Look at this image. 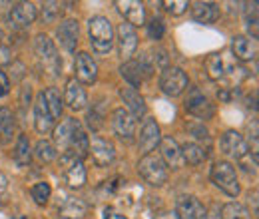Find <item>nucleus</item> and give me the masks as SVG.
I'll return each mask as SVG.
<instances>
[{
	"mask_svg": "<svg viewBox=\"0 0 259 219\" xmlns=\"http://www.w3.org/2000/svg\"><path fill=\"white\" fill-rule=\"evenodd\" d=\"M90 44H92V50L96 54H108L114 46V28H112V22L104 16H94L90 18Z\"/></svg>",
	"mask_w": 259,
	"mask_h": 219,
	"instance_id": "1",
	"label": "nucleus"
},
{
	"mask_svg": "<svg viewBox=\"0 0 259 219\" xmlns=\"http://www.w3.org/2000/svg\"><path fill=\"white\" fill-rule=\"evenodd\" d=\"M138 171L150 186H156V188L163 186L169 176L163 159L158 154H146L138 163Z\"/></svg>",
	"mask_w": 259,
	"mask_h": 219,
	"instance_id": "2",
	"label": "nucleus"
},
{
	"mask_svg": "<svg viewBox=\"0 0 259 219\" xmlns=\"http://www.w3.org/2000/svg\"><path fill=\"white\" fill-rule=\"evenodd\" d=\"M211 182L229 197H237L239 191H241L237 173H235V169H233V165L229 161L213 163V167H211Z\"/></svg>",
	"mask_w": 259,
	"mask_h": 219,
	"instance_id": "3",
	"label": "nucleus"
},
{
	"mask_svg": "<svg viewBox=\"0 0 259 219\" xmlns=\"http://www.w3.org/2000/svg\"><path fill=\"white\" fill-rule=\"evenodd\" d=\"M60 169H62V178L68 184V188H84V184H86V167H84L82 159H78L70 152H64L60 156Z\"/></svg>",
	"mask_w": 259,
	"mask_h": 219,
	"instance_id": "4",
	"label": "nucleus"
},
{
	"mask_svg": "<svg viewBox=\"0 0 259 219\" xmlns=\"http://www.w3.org/2000/svg\"><path fill=\"white\" fill-rule=\"evenodd\" d=\"M34 50H36L38 60L42 62V66H44L52 76H56V74L60 72V68H62L60 56H58V52H56V46L52 44V40H50L46 34H38V36H36Z\"/></svg>",
	"mask_w": 259,
	"mask_h": 219,
	"instance_id": "5",
	"label": "nucleus"
},
{
	"mask_svg": "<svg viewBox=\"0 0 259 219\" xmlns=\"http://www.w3.org/2000/svg\"><path fill=\"white\" fill-rule=\"evenodd\" d=\"M205 70L207 76L211 80H235V76H239V72H243L233 60H227L224 54H211L205 60Z\"/></svg>",
	"mask_w": 259,
	"mask_h": 219,
	"instance_id": "6",
	"label": "nucleus"
},
{
	"mask_svg": "<svg viewBox=\"0 0 259 219\" xmlns=\"http://www.w3.org/2000/svg\"><path fill=\"white\" fill-rule=\"evenodd\" d=\"M188 84L190 80L182 68H165L160 76V88L167 96H180L188 88Z\"/></svg>",
	"mask_w": 259,
	"mask_h": 219,
	"instance_id": "7",
	"label": "nucleus"
},
{
	"mask_svg": "<svg viewBox=\"0 0 259 219\" xmlns=\"http://www.w3.org/2000/svg\"><path fill=\"white\" fill-rule=\"evenodd\" d=\"M220 146H222L224 156L233 157V159H237V161L243 159V157L249 154V144H247V140H245L239 132H235V129H227L226 134L222 136Z\"/></svg>",
	"mask_w": 259,
	"mask_h": 219,
	"instance_id": "8",
	"label": "nucleus"
},
{
	"mask_svg": "<svg viewBox=\"0 0 259 219\" xmlns=\"http://www.w3.org/2000/svg\"><path fill=\"white\" fill-rule=\"evenodd\" d=\"M176 217L178 219H207L205 205L194 195H182L176 203Z\"/></svg>",
	"mask_w": 259,
	"mask_h": 219,
	"instance_id": "9",
	"label": "nucleus"
},
{
	"mask_svg": "<svg viewBox=\"0 0 259 219\" xmlns=\"http://www.w3.org/2000/svg\"><path fill=\"white\" fill-rule=\"evenodd\" d=\"M36 16H38V10L32 2H18L12 6V10L8 14V22L12 28L20 30V28H28L36 20Z\"/></svg>",
	"mask_w": 259,
	"mask_h": 219,
	"instance_id": "10",
	"label": "nucleus"
},
{
	"mask_svg": "<svg viewBox=\"0 0 259 219\" xmlns=\"http://www.w3.org/2000/svg\"><path fill=\"white\" fill-rule=\"evenodd\" d=\"M186 112H190L192 116L199 118V120H207L213 116V104L197 88H192V92L186 98Z\"/></svg>",
	"mask_w": 259,
	"mask_h": 219,
	"instance_id": "11",
	"label": "nucleus"
},
{
	"mask_svg": "<svg viewBox=\"0 0 259 219\" xmlns=\"http://www.w3.org/2000/svg\"><path fill=\"white\" fill-rule=\"evenodd\" d=\"M160 140H162V134H160V125L156 124L154 118H148L142 129H140V138H138V146H140V152L144 154H152V150H156V146H160Z\"/></svg>",
	"mask_w": 259,
	"mask_h": 219,
	"instance_id": "12",
	"label": "nucleus"
},
{
	"mask_svg": "<svg viewBox=\"0 0 259 219\" xmlns=\"http://www.w3.org/2000/svg\"><path fill=\"white\" fill-rule=\"evenodd\" d=\"M88 154H92V159H94L96 165L106 167V165H110V163L114 161L116 150H114V144H112V142H108V140H104V138H100V136H94L92 142H90Z\"/></svg>",
	"mask_w": 259,
	"mask_h": 219,
	"instance_id": "13",
	"label": "nucleus"
},
{
	"mask_svg": "<svg viewBox=\"0 0 259 219\" xmlns=\"http://www.w3.org/2000/svg\"><path fill=\"white\" fill-rule=\"evenodd\" d=\"M116 8L126 18V24L130 26H142L146 22V8L138 0H118Z\"/></svg>",
	"mask_w": 259,
	"mask_h": 219,
	"instance_id": "14",
	"label": "nucleus"
},
{
	"mask_svg": "<svg viewBox=\"0 0 259 219\" xmlns=\"http://www.w3.org/2000/svg\"><path fill=\"white\" fill-rule=\"evenodd\" d=\"M158 156L163 159L165 167H171V169H180L184 165V157H182V150L178 146V142L169 136H165L160 140V154Z\"/></svg>",
	"mask_w": 259,
	"mask_h": 219,
	"instance_id": "15",
	"label": "nucleus"
},
{
	"mask_svg": "<svg viewBox=\"0 0 259 219\" xmlns=\"http://www.w3.org/2000/svg\"><path fill=\"white\" fill-rule=\"evenodd\" d=\"M118 48H120V56L128 62L134 56V52L138 50V34L134 30V26H130L126 22H122L118 26Z\"/></svg>",
	"mask_w": 259,
	"mask_h": 219,
	"instance_id": "16",
	"label": "nucleus"
},
{
	"mask_svg": "<svg viewBox=\"0 0 259 219\" xmlns=\"http://www.w3.org/2000/svg\"><path fill=\"white\" fill-rule=\"evenodd\" d=\"M112 127L122 140H132L134 134H136V120H134V116L130 114L128 110L118 108L112 114Z\"/></svg>",
	"mask_w": 259,
	"mask_h": 219,
	"instance_id": "17",
	"label": "nucleus"
},
{
	"mask_svg": "<svg viewBox=\"0 0 259 219\" xmlns=\"http://www.w3.org/2000/svg\"><path fill=\"white\" fill-rule=\"evenodd\" d=\"M231 50H233L235 60L249 62V60H255V56H257V42L247 36H235L231 40Z\"/></svg>",
	"mask_w": 259,
	"mask_h": 219,
	"instance_id": "18",
	"label": "nucleus"
},
{
	"mask_svg": "<svg viewBox=\"0 0 259 219\" xmlns=\"http://www.w3.org/2000/svg\"><path fill=\"white\" fill-rule=\"evenodd\" d=\"M76 78L80 84H94L98 78V66L88 52L76 56Z\"/></svg>",
	"mask_w": 259,
	"mask_h": 219,
	"instance_id": "19",
	"label": "nucleus"
},
{
	"mask_svg": "<svg viewBox=\"0 0 259 219\" xmlns=\"http://www.w3.org/2000/svg\"><path fill=\"white\" fill-rule=\"evenodd\" d=\"M56 36L60 40V44L64 46L68 52H72L78 44V36H80V26H78V20L74 18H66L60 22L58 30H56Z\"/></svg>",
	"mask_w": 259,
	"mask_h": 219,
	"instance_id": "20",
	"label": "nucleus"
},
{
	"mask_svg": "<svg viewBox=\"0 0 259 219\" xmlns=\"http://www.w3.org/2000/svg\"><path fill=\"white\" fill-rule=\"evenodd\" d=\"M64 100L66 104L72 108V110H84L86 104H88V96H86V90L82 88V84L78 80H70L66 84V92H64Z\"/></svg>",
	"mask_w": 259,
	"mask_h": 219,
	"instance_id": "21",
	"label": "nucleus"
},
{
	"mask_svg": "<svg viewBox=\"0 0 259 219\" xmlns=\"http://www.w3.org/2000/svg\"><path fill=\"white\" fill-rule=\"evenodd\" d=\"M120 96H122L124 104L128 106V112L134 116V120L146 116V102H144V98L140 96V92H138L136 88H132V86L122 88V90H120Z\"/></svg>",
	"mask_w": 259,
	"mask_h": 219,
	"instance_id": "22",
	"label": "nucleus"
},
{
	"mask_svg": "<svg viewBox=\"0 0 259 219\" xmlns=\"http://www.w3.org/2000/svg\"><path fill=\"white\" fill-rule=\"evenodd\" d=\"M34 125L40 134H48L54 125V120L46 108V102H44V96L38 94L36 102H34Z\"/></svg>",
	"mask_w": 259,
	"mask_h": 219,
	"instance_id": "23",
	"label": "nucleus"
},
{
	"mask_svg": "<svg viewBox=\"0 0 259 219\" xmlns=\"http://www.w3.org/2000/svg\"><path fill=\"white\" fill-rule=\"evenodd\" d=\"M88 211V205L78 197H64V201L58 205V215L62 219H84Z\"/></svg>",
	"mask_w": 259,
	"mask_h": 219,
	"instance_id": "24",
	"label": "nucleus"
},
{
	"mask_svg": "<svg viewBox=\"0 0 259 219\" xmlns=\"http://www.w3.org/2000/svg\"><path fill=\"white\" fill-rule=\"evenodd\" d=\"M192 16L201 24H211L220 18V8L213 2H195L192 8Z\"/></svg>",
	"mask_w": 259,
	"mask_h": 219,
	"instance_id": "25",
	"label": "nucleus"
},
{
	"mask_svg": "<svg viewBox=\"0 0 259 219\" xmlns=\"http://www.w3.org/2000/svg\"><path fill=\"white\" fill-rule=\"evenodd\" d=\"M78 125H80V122H78V120L68 118V120H64L62 124L54 129V142H56V146L60 148V152H62V154H64V152H68V146H70L72 134H74V129H76Z\"/></svg>",
	"mask_w": 259,
	"mask_h": 219,
	"instance_id": "26",
	"label": "nucleus"
},
{
	"mask_svg": "<svg viewBox=\"0 0 259 219\" xmlns=\"http://www.w3.org/2000/svg\"><path fill=\"white\" fill-rule=\"evenodd\" d=\"M88 150H90V140H88V136H86L84 127H82V124H80L76 129H74V134H72V140H70L68 152H70V154H74L78 159H84V157L88 156Z\"/></svg>",
	"mask_w": 259,
	"mask_h": 219,
	"instance_id": "27",
	"label": "nucleus"
},
{
	"mask_svg": "<svg viewBox=\"0 0 259 219\" xmlns=\"http://www.w3.org/2000/svg\"><path fill=\"white\" fill-rule=\"evenodd\" d=\"M120 72H122L124 80L128 82L132 88H138V86L144 82V78H146V74H144V70H142V66H140L138 60H128V62H124L122 68H120Z\"/></svg>",
	"mask_w": 259,
	"mask_h": 219,
	"instance_id": "28",
	"label": "nucleus"
},
{
	"mask_svg": "<svg viewBox=\"0 0 259 219\" xmlns=\"http://www.w3.org/2000/svg\"><path fill=\"white\" fill-rule=\"evenodd\" d=\"M180 150H182V157H184V161H188V163H192V165L201 163V161L207 157L205 148H203V146H199L197 142H186Z\"/></svg>",
	"mask_w": 259,
	"mask_h": 219,
	"instance_id": "29",
	"label": "nucleus"
},
{
	"mask_svg": "<svg viewBox=\"0 0 259 219\" xmlns=\"http://www.w3.org/2000/svg\"><path fill=\"white\" fill-rule=\"evenodd\" d=\"M44 96V102H46V108L52 116V120H58L62 116V98H60V92L56 88H48L46 92H42Z\"/></svg>",
	"mask_w": 259,
	"mask_h": 219,
	"instance_id": "30",
	"label": "nucleus"
},
{
	"mask_svg": "<svg viewBox=\"0 0 259 219\" xmlns=\"http://www.w3.org/2000/svg\"><path fill=\"white\" fill-rule=\"evenodd\" d=\"M56 152H58L56 146L52 142H48V140H40L36 144V148H34V156L42 163H50L52 159H56Z\"/></svg>",
	"mask_w": 259,
	"mask_h": 219,
	"instance_id": "31",
	"label": "nucleus"
},
{
	"mask_svg": "<svg viewBox=\"0 0 259 219\" xmlns=\"http://www.w3.org/2000/svg\"><path fill=\"white\" fill-rule=\"evenodd\" d=\"M222 219H251V213L247 211L245 205L231 201V203L222 207Z\"/></svg>",
	"mask_w": 259,
	"mask_h": 219,
	"instance_id": "32",
	"label": "nucleus"
},
{
	"mask_svg": "<svg viewBox=\"0 0 259 219\" xmlns=\"http://www.w3.org/2000/svg\"><path fill=\"white\" fill-rule=\"evenodd\" d=\"M30 157H32V152H30V144H28V138L26 136H20L18 142H16V150H14V159L18 165H28L30 163Z\"/></svg>",
	"mask_w": 259,
	"mask_h": 219,
	"instance_id": "33",
	"label": "nucleus"
},
{
	"mask_svg": "<svg viewBox=\"0 0 259 219\" xmlns=\"http://www.w3.org/2000/svg\"><path fill=\"white\" fill-rule=\"evenodd\" d=\"M50 193H52V189H50V184H46V182H38L30 188V195L38 205H46L50 199Z\"/></svg>",
	"mask_w": 259,
	"mask_h": 219,
	"instance_id": "34",
	"label": "nucleus"
},
{
	"mask_svg": "<svg viewBox=\"0 0 259 219\" xmlns=\"http://www.w3.org/2000/svg\"><path fill=\"white\" fill-rule=\"evenodd\" d=\"M60 10H62V4H58V2H44L42 4V20L46 24L56 22L58 16H60Z\"/></svg>",
	"mask_w": 259,
	"mask_h": 219,
	"instance_id": "35",
	"label": "nucleus"
},
{
	"mask_svg": "<svg viewBox=\"0 0 259 219\" xmlns=\"http://www.w3.org/2000/svg\"><path fill=\"white\" fill-rule=\"evenodd\" d=\"M12 132H14V122H12L10 114L8 112H2V120H0V142L2 144L8 142V138L12 136Z\"/></svg>",
	"mask_w": 259,
	"mask_h": 219,
	"instance_id": "36",
	"label": "nucleus"
},
{
	"mask_svg": "<svg viewBox=\"0 0 259 219\" xmlns=\"http://www.w3.org/2000/svg\"><path fill=\"white\" fill-rule=\"evenodd\" d=\"M162 6L169 12V14H174V16H180V14H184L186 10H188V2L186 0H165L162 2Z\"/></svg>",
	"mask_w": 259,
	"mask_h": 219,
	"instance_id": "37",
	"label": "nucleus"
},
{
	"mask_svg": "<svg viewBox=\"0 0 259 219\" xmlns=\"http://www.w3.org/2000/svg\"><path fill=\"white\" fill-rule=\"evenodd\" d=\"M163 32H165V26L160 18H154L150 24H148V34L152 40H162L163 38Z\"/></svg>",
	"mask_w": 259,
	"mask_h": 219,
	"instance_id": "38",
	"label": "nucleus"
},
{
	"mask_svg": "<svg viewBox=\"0 0 259 219\" xmlns=\"http://www.w3.org/2000/svg\"><path fill=\"white\" fill-rule=\"evenodd\" d=\"M8 90H10V82H8L6 74H4V72H0V98L8 94Z\"/></svg>",
	"mask_w": 259,
	"mask_h": 219,
	"instance_id": "39",
	"label": "nucleus"
},
{
	"mask_svg": "<svg viewBox=\"0 0 259 219\" xmlns=\"http://www.w3.org/2000/svg\"><path fill=\"white\" fill-rule=\"evenodd\" d=\"M104 219H128V217H126V215H122V213H118L116 209L108 207V209H104Z\"/></svg>",
	"mask_w": 259,
	"mask_h": 219,
	"instance_id": "40",
	"label": "nucleus"
},
{
	"mask_svg": "<svg viewBox=\"0 0 259 219\" xmlns=\"http://www.w3.org/2000/svg\"><path fill=\"white\" fill-rule=\"evenodd\" d=\"M249 205L253 207V211H251L253 217H257V191H255V189L249 193Z\"/></svg>",
	"mask_w": 259,
	"mask_h": 219,
	"instance_id": "41",
	"label": "nucleus"
},
{
	"mask_svg": "<svg viewBox=\"0 0 259 219\" xmlns=\"http://www.w3.org/2000/svg\"><path fill=\"white\" fill-rule=\"evenodd\" d=\"M6 186H8V180H6V176L0 171V193H4V191H6Z\"/></svg>",
	"mask_w": 259,
	"mask_h": 219,
	"instance_id": "42",
	"label": "nucleus"
},
{
	"mask_svg": "<svg viewBox=\"0 0 259 219\" xmlns=\"http://www.w3.org/2000/svg\"><path fill=\"white\" fill-rule=\"evenodd\" d=\"M154 219H178V217H176V213H160V215H156Z\"/></svg>",
	"mask_w": 259,
	"mask_h": 219,
	"instance_id": "43",
	"label": "nucleus"
},
{
	"mask_svg": "<svg viewBox=\"0 0 259 219\" xmlns=\"http://www.w3.org/2000/svg\"><path fill=\"white\" fill-rule=\"evenodd\" d=\"M2 38H4V34H2V30H0V44H2Z\"/></svg>",
	"mask_w": 259,
	"mask_h": 219,
	"instance_id": "44",
	"label": "nucleus"
}]
</instances>
